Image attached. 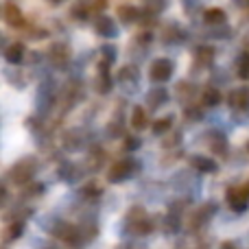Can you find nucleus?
I'll list each match as a JSON object with an SVG mask.
<instances>
[{"label": "nucleus", "mask_w": 249, "mask_h": 249, "mask_svg": "<svg viewBox=\"0 0 249 249\" xmlns=\"http://www.w3.org/2000/svg\"><path fill=\"white\" fill-rule=\"evenodd\" d=\"M228 201H230V206H232V210H236V212H243L247 208V203H249V184L245 186H234V188H230V193H228Z\"/></svg>", "instance_id": "f257e3e1"}, {"label": "nucleus", "mask_w": 249, "mask_h": 249, "mask_svg": "<svg viewBox=\"0 0 249 249\" xmlns=\"http://www.w3.org/2000/svg\"><path fill=\"white\" fill-rule=\"evenodd\" d=\"M173 74V64L168 59H158L153 61V66H151V79H153L155 83H164L168 81Z\"/></svg>", "instance_id": "f03ea898"}, {"label": "nucleus", "mask_w": 249, "mask_h": 249, "mask_svg": "<svg viewBox=\"0 0 249 249\" xmlns=\"http://www.w3.org/2000/svg\"><path fill=\"white\" fill-rule=\"evenodd\" d=\"M131 171H133V162H129V160H124V162H116L112 168H109L107 179L112 181V184H118V181L127 179V177L131 175Z\"/></svg>", "instance_id": "7ed1b4c3"}, {"label": "nucleus", "mask_w": 249, "mask_h": 249, "mask_svg": "<svg viewBox=\"0 0 249 249\" xmlns=\"http://www.w3.org/2000/svg\"><path fill=\"white\" fill-rule=\"evenodd\" d=\"M33 173H35V164L31 162V160H24V162H20L11 171V177L18 181V184H24V181H29L31 177H33Z\"/></svg>", "instance_id": "20e7f679"}, {"label": "nucleus", "mask_w": 249, "mask_h": 249, "mask_svg": "<svg viewBox=\"0 0 249 249\" xmlns=\"http://www.w3.org/2000/svg\"><path fill=\"white\" fill-rule=\"evenodd\" d=\"M228 101H230V105H232L234 109H249V90L241 88V90L232 92Z\"/></svg>", "instance_id": "39448f33"}, {"label": "nucleus", "mask_w": 249, "mask_h": 249, "mask_svg": "<svg viewBox=\"0 0 249 249\" xmlns=\"http://www.w3.org/2000/svg\"><path fill=\"white\" fill-rule=\"evenodd\" d=\"M22 20H24V18H22V11L16 7V4L13 2L4 4V22H7L9 26H20Z\"/></svg>", "instance_id": "423d86ee"}, {"label": "nucleus", "mask_w": 249, "mask_h": 249, "mask_svg": "<svg viewBox=\"0 0 249 249\" xmlns=\"http://www.w3.org/2000/svg\"><path fill=\"white\" fill-rule=\"evenodd\" d=\"M22 57H24V44H20V42L11 44V46L4 51V59H7L9 64H18V61H22Z\"/></svg>", "instance_id": "0eeeda50"}, {"label": "nucleus", "mask_w": 249, "mask_h": 249, "mask_svg": "<svg viewBox=\"0 0 249 249\" xmlns=\"http://www.w3.org/2000/svg\"><path fill=\"white\" fill-rule=\"evenodd\" d=\"M96 31H99L101 35H107V37H112V35H116V24H114L109 18L101 16L99 20H96Z\"/></svg>", "instance_id": "6e6552de"}, {"label": "nucleus", "mask_w": 249, "mask_h": 249, "mask_svg": "<svg viewBox=\"0 0 249 249\" xmlns=\"http://www.w3.org/2000/svg\"><path fill=\"white\" fill-rule=\"evenodd\" d=\"M51 61L57 66H64L66 61H68V51H66L64 44H55V46L51 48Z\"/></svg>", "instance_id": "1a4fd4ad"}, {"label": "nucleus", "mask_w": 249, "mask_h": 249, "mask_svg": "<svg viewBox=\"0 0 249 249\" xmlns=\"http://www.w3.org/2000/svg\"><path fill=\"white\" fill-rule=\"evenodd\" d=\"M131 124H133V129H144L146 124V112L142 107H136L133 109V114H131Z\"/></svg>", "instance_id": "9d476101"}, {"label": "nucleus", "mask_w": 249, "mask_h": 249, "mask_svg": "<svg viewBox=\"0 0 249 249\" xmlns=\"http://www.w3.org/2000/svg\"><path fill=\"white\" fill-rule=\"evenodd\" d=\"M193 164L197 168H201V171H206V173H214L216 171V164L212 162V160H208V158H193Z\"/></svg>", "instance_id": "9b49d317"}, {"label": "nucleus", "mask_w": 249, "mask_h": 249, "mask_svg": "<svg viewBox=\"0 0 249 249\" xmlns=\"http://www.w3.org/2000/svg\"><path fill=\"white\" fill-rule=\"evenodd\" d=\"M195 57H197V61H199V64H210V61H212V57H214V53H212V48L201 46V48H197V53H195Z\"/></svg>", "instance_id": "f8f14e48"}, {"label": "nucleus", "mask_w": 249, "mask_h": 249, "mask_svg": "<svg viewBox=\"0 0 249 249\" xmlns=\"http://www.w3.org/2000/svg\"><path fill=\"white\" fill-rule=\"evenodd\" d=\"M203 103H206V105H219L221 103L219 90H214V88H208V90L203 92Z\"/></svg>", "instance_id": "ddd939ff"}, {"label": "nucleus", "mask_w": 249, "mask_h": 249, "mask_svg": "<svg viewBox=\"0 0 249 249\" xmlns=\"http://www.w3.org/2000/svg\"><path fill=\"white\" fill-rule=\"evenodd\" d=\"M223 20H225V13L221 11V9H210V11H206V22L208 24H221Z\"/></svg>", "instance_id": "4468645a"}, {"label": "nucleus", "mask_w": 249, "mask_h": 249, "mask_svg": "<svg viewBox=\"0 0 249 249\" xmlns=\"http://www.w3.org/2000/svg\"><path fill=\"white\" fill-rule=\"evenodd\" d=\"M118 16L123 18V22H133L136 20V16H138V11L133 7H127V4H124V7L118 9Z\"/></svg>", "instance_id": "2eb2a0df"}, {"label": "nucleus", "mask_w": 249, "mask_h": 249, "mask_svg": "<svg viewBox=\"0 0 249 249\" xmlns=\"http://www.w3.org/2000/svg\"><path fill=\"white\" fill-rule=\"evenodd\" d=\"M166 99V92L162 90V88H160V90H153L149 94V101H151V105H153V107H158V105H162V101Z\"/></svg>", "instance_id": "dca6fc26"}, {"label": "nucleus", "mask_w": 249, "mask_h": 249, "mask_svg": "<svg viewBox=\"0 0 249 249\" xmlns=\"http://www.w3.org/2000/svg\"><path fill=\"white\" fill-rule=\"evenodd\" d=\"M171 124H173V118L166 116V118H162V121H158L153 124V131L155 133H164V131H168V129H171Z\"/></svg>", "instance_id": "f3484780"}, {"label": "nucleus", "mask_w": 249, "mask_h": 249, "mask_svg": "<svg viewBox=\"0 0 249 249\" xmlns=\"http://www.w3.org/2000/svg\"><path fill=\"white\" fill-rule=\"evenodd\" d=\"M238 77H241V79H247V77H249V57H243V59H241Z\"/></svg>", "instance_id": "a211bd4d"}, {"label": "nucleus", "mask_w": 249, "mask_h": 249, "mask_svg": "<svg viewBox=\"0 0 249 249\" xmlns=\"http://www.w3.org/2000/svg\"><path fill=\"white\" fill-rule=\"evenodd\" d=\"M20 232H22V225H16V228L11 230V232H9V241H11V238H16V236H20Z\"/></svg>", "instance_id": "6ab92c4d"}, {"label": "nucleus", "mask_w": 249, "mask_h": 249, "mask_svg": "<svg viewBox=\"0 0 249 249\" xmlns=\"http://www.w3.org/2000/svg\"><path fill=\"white\" fill-rule=\"evenodd\" d=\"M221 249H236L232 245V243H223V245H221Z\"/></svg>", "instance_id": "aec40b11"}, {"label": "nucleus", "mask_w": 249, "mask_h": 249, "mask_svg": "<svg viewBox=\"0 0 249 249\" xmlns=\"http://www.w3.org/2000/svg\"><path fill=\"white\" fill-rule=\"evenodd\" d=\"M238 4H245V7H249V0H238Z\"/></svg>", "instance_id": "412c9836"}, {"label": "nucleus", "mask_w": 249, "mask_h": 249, "mask_svg": "<svg viewBox=\"0 0 249 249\" xmlns=\"http://www.w3.org/2000/svg\"><path fill=\"white\" fill-rule=\"evenodd\" d=\"M51 2H55V4H59V2H61V0H51Z\"/></svg>", "instance_id": "4be33fe9"}]
</instances>
